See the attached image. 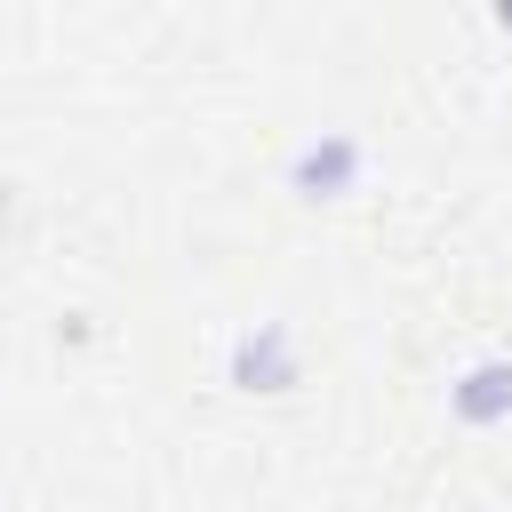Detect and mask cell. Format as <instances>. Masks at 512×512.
Returning a JSON list of instances; mask_svg holds the SVG:
<instances>
[{
  "mask_svg": "<svg viewBox=\"0 0 512 512\" xmlns=\"http://www.w3.org/2000/svg\"><path fill=\"white\" fill-rule=\"evenodd\" d=\"M448 416L464 432H504L512 424V360L504 352H480L448 376Z\"/></svg>",
  "mask_w": 512,
  "mask_h": 512,
  "instance_id": "3",
  "label": "cell"
},
{
  "mask_svg": "<svg viewBox=\"0 0 512 512\" xmlns=\"http://www.w3.org/2000/svg\"><path fill=\"white\" fill-rule=\"evenodd\" d=\"M488 16H496V24H504V32H512V0H488Z\"/></svg>",
  "mask_w": 512,
  "mask_h": 512,
  "instance_id": "4",
  "label": "cell"
},
{
  "mask_svg": "<svg viewBox=\"0 0 512 512\" xmlns=\"http://www.w3.org/2000/svg\"><path fill=\"white\" fill-rule=\"evenodd\" d=\"M224 384H232V392H264V400L296 392V384H304V344H296V328H288V320H248V328L232 336V352H224Z\"/></svg>",
  "mask_w": 512,
  "mask_h": 512,
  "instance_id": "1",
  "label": "cell"
},
{
  "mask_svg": "<svg viewBox=\"0 0 512 512\" xmlns=\"http://www.w3.org/2000/svg\"><path fill=\"white\" fill-rule=\"evenodd\" d=\"M288 192L296 200H344V192H360V176H368V144L352 136V128H312L296 152H288Z\"/></svg>",
  "mask_w": 512,
  "mask_h": 512,
  "instance_id": "2",
  "label": "cell"
}]
</instances>
